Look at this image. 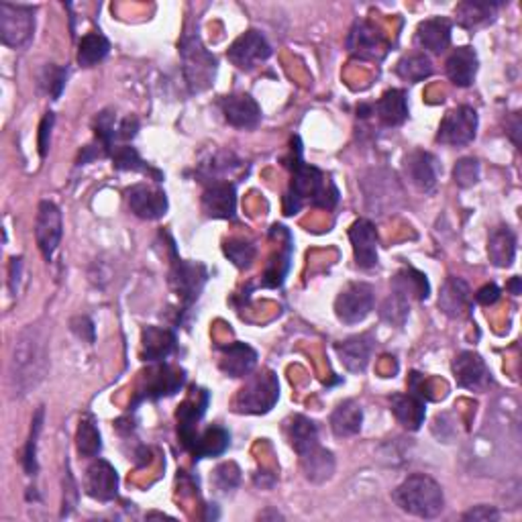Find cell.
Instances as JSON below:
<instances>
[{"label": "cell", "instance_id": "15", "mask_svg": "<svg viewBox=\"0 0 522 522\" xmlns=\"http://www.w3.org/2000/svg\"><path fill=\"white\" fill-rule=\"evenodd\" d=\"M349 241H352L357 268L371 269L377 266V231L371 220H355L349 228Z\"/></svg>", "mask_w": 522, "mask_h": 522}, {"label": "cell", "instance_id": "45", "mask_svg": "<svg viewBox=\"0 0 522 522\" xmlns=\"http://www.w3.org/2000/svg\"><path fill=\"white\" fill-rule=\"evenodd\" d=\"M112 166L123 171H149V166L141 160V155L133 147H112Z\"/></svg>", "mask_w": 522, "mask_h": 522}, {"label": "cell", "instance_id": "11", "mask_svg": "<svg viewBox=\"0 0 522 522\" xmlns=\"http://www.w3.org/2000/svg\"><path fill=\"white\" fill-rule=\"evenodd\" d=\"M404 174L409 178V182L418 192H433L437 188L439 174H441V163L437 157L428 152H412L404 157Z\"/></svg>", "mask_w": 522, "mask_h": 522}, {"label": "cell", "instance_id": "5", "mask_svg": "<svg viewBox=\"0 0 522 522\" xmlns=\"http://www.w3.org/2000/svg\"><path fill=\"white\" fill-rule=\"evenodd\" d=\"M280 398V384L274 371H261L239 390L235 398V409L243 414H266L274 409Z\"/></svg>", "mask_w": 522, "mask_h": 522}, {"label": "cell", "instance_id": "1", "mask_svg": "<svg viewBox=\"0 0 522 522\" xmlns=\"http://www.w3.org/2000/svg\"><path fill=\"white\" fill-rule=\"evenodd\" d=\"M47 345L46 335L37 327H27L14 339L9 377L14 394L25 396L37 388L47 374Z\"/></svg>", "mask_w": 522, "mask_h": 522}, {"label": "cell", "instance_id": "36", "mask_svg": "<svg viewBox=\"0 0 522 522\" xmlns=\"http://www.w3.org/2000/svg\"><path fill=\"white\" fill-rule=\"evenodd\" d=\"M111 52V41L103 33L92 31L84 35L78 46V63L84 68H92L104 60Z\"/></svg>", "mask_w": 522, "mask_h": 522}, {"label": "cell", "instance_id": "48", "mask_svg": "<svg viewBox=\"0 0 522 522\" xmlns=\"http://www.w3.org/2000/svg\"><path fill=\"white\" fill-rule=\"evenodd\" d=\"M463 520L468 522H496L500 520V512L494 509V506H474V509H469L466 514H463Z\"/></svg>", "mask_w": 522, "mask_h": 522}, {"label": "cell", "instance_id": "51", "mask_svg": "<svg viewBox=\"0 0 522 522\" xmlns=\"http://www.w3.org/2000/svg\"><path fill=\"white\" fill-rule=\"evenodd\" d=\"M137 128H139L137 119H135V117L125 119L123 123H120L119 128H117V139H123V141L133 139L135 135H137Z\"/></svg>", "mask_w": 522, "mask_h": 522}, {"label": "cell", "instance_id": "24", "mask_svg": "<svg viewBox=\"0 0 522 522\" xmlns=\"http://www.w3.org/2000/svg\"><path fill=\"white\" fill-rule=\"evenodd\" d=\"M298 457H300V468H302L306 480H311L314 484H323L333 477L335 457L328 449L320 445V443L304 449V452H300Z\"/></svg>", "mask_w": 522, "mask_h": 522}, {"label": "cell", "instance_id": "20", "mask_svg": "<svg viewBox=\"0 0 522 522\" xmlns=\"http://www.w3.org/2000/svg\"><path fill=\"white\" fill-rule=\"evenodd\" d=\"M374 337L369 333L355 335V337H349L335 345V352H337L339 360L343 366H345L352 374H361L366 371L371 360V352H374Z\"/></svg>", "mask_w": 522, "mask_h": 522}, {"label": "cell", "instance_id": "33", "mask_svg": "<svg viewBox=\"0 0 522 522\" xmlns=\"http://www.w3.org/2000/svg\"><path fill=\"white\" fill-rule=\"evenodd\" d=\"M286 435H288V443L296 453L320 443L319 427L314 425V420L302 417V414H296V417H292L288 423H286Z\"/></svg>", "mask_w": 522, "mask_h": 522}, {"label": "cell", "instance_id": "12", "mask_svg": "<svg viewBox=\"0 0 522 522\" xmlns=\"http://www.w3.org/2000/svg\"><path fill=\"white\" fill-rule=\"evenodd\" d=\"M128 209L133 214H137L139 219L155 220L162 219L168 212V196L166 192L155 188L149 184H135L127 192Z\"/></svg>", "mask_w": 522, "mask_h": 522}, {"label": "cell", "instance_id": "41", "mask_svg": "<svg viewBox=\"0 0 522 522\" xmlns=\"http://www.w3.org/2000/svg\"><path fill=\"white\" fill-rule=\"evenodd\" d=\"M380 314L385 323L402 327L406 323V319H409V300L396 294V292H392V294L384 300Z\"/></svg>", "mask_w": 522, "mask_h": 522}, {"label": "cell", "instance_id": "39", "mask_svg": "<svg viewBox=\"0 0 522 522\" xmlns=\"http://www.w3.org/2000/svg\"><path fill=\"white\" fill-rule=\"evenodd\" d=\"M76 447L78 453L82 457H96L103 449V441H100L98 427L92 417H84L78 425L76 433Z\"/></svg>", "mask_w": 522, "mask_h": 522}, {"label": "cell", "instance_id": "6", "mask_svg": "<svg viewBox=\"0 0 522 522\" xmlns=\"http://www.w3.org/2000/svg\"><path fill=\"white\" fill-rule=\"evenodd\" d=\"M35 9L23 4H0V39L6 47L23 49L33 39Z\"/></svg>", "mask_w": 522, "mask_h": 522}, {"label": "cell", "instance_id": "9", "mask_svg": "<svg viewBox=\"0 0 522 522\" xmlns=\"http://www.w3.org/2000/svg\"><path fill=\"white\" fill-rule=\"evenodd\" d=\"M63 235V223H62V212L54 203L43 200L37 209V219H35V239H37V247L41 255L47 261L54 260V255L60 247Z\"/></svg>", "mask_w": 522, "mask_h": 522}, {"label": "cell", "instance_id": "27", "mask_svg": "<svg viewBox=\"0 0 522 522\" xmlns=\"http://www.w3.org/2000/svg\"><path fill=\"white\" fill-rule=\"evenodd\" d=\"M176 349V335L162 327H147L141 335V353L145 361H163Z\"/></svg>", "mask_w": 522, "mask_h": 522}, {"label": "cell", "instance_id": "25", "mask_svg": "<svg viewBox=\"0 0 522 522\" xmlns=\"http://www.w3.org/2000/svg\"><path fill=\"white\" fill-rule=\"evenodd\" d=\"M257 363V353L245 343H233L220 349V369L231 377H245L253 371Z\"/></svg>", "mask_w": 522, "mask_h": 522}, {"label": "cell", "instance_id": "10", "mask_svg": "<svg viewBox=\"0 0 522 522\" xmlns=\"http://www.w3.org/2000/svg\"><path fill=\"white\" fill-rule=\"evenodd\" d=\"M271 55V46L260 31H245L228 47L227 57L239 70H253L260 62H266Z\"/></svg>", "mask_w": 522, "mask_h": 522}, {"label": "cell", "instance_id": "40", "mask_svg": "<svg viewBox=\"0 0 522 522\" xmlns=\"http://www.w3.org/2000/svg\"><path fill=\"white\" fill-rule=\"evenodd\" d=\"M66 80H68V68L54 66V63H47L39 74L41 90L52 96L54 100L62 96V90H63V86H66Z\"/></svg>", "mask_w": 522, "mask_h": 522}, {"label": "cell", "instance_id": "17", "mask_svg": "<svg viewBox=\"0 0 522 522\" xmlns=\"http://www.w3.org/2000/svg\"><path fill=\"white\" fill-rule=\"evenodd\" d=\"M206 282V268L200 263H190L176 260L174 269H171V286H174L178 296L184 300V304L196 302V298L203 292Z\"/></svg>", "mask_w": 522, "mask_h": 522}, {"label": "cell", "instance_id": "21", "mask_svg": "<svg viewBox=\"0 0 522 522\" xmlns=\"http://www.w3.org/2000/svg\"><path fill=\"white\" fill-rule=\"evenodd\" d=\"M347 47L349 52L355 57H361V60H382L385 52L382 35L368 21H357L353 25L347 37Z\"/></svg>", "mask_w": 522, "mask_h": 522}, {"label": "cell", "instance_id": "50", "mask_svg": "<svg viewBox=\"0 0 522 522\" xmlns=\"http://www.w3.org/2000/svg\"><path fill=\"white\" fill-rule=\"evenodd\" d=\"M498 298H500V288H498L496 284H485V286H482V288L477 290V294H476L477 302L484 304V306L496 304Z\"/></svg>", "mask_w": 522, "mask_h": 522}, {"label": "cell", "instance_id": "18", "mask_svg": "<svg viewBox=\"0 0 522 522\" xmlns=\"http://www.w3.org/2000/svg\"><path fill=\"white\" fill-rule=\"evenodd\" d=\"M203 211L211 219H235L237 192L231 182H211L203 195Z\"/></svg>", "mask_w": 522, "mask_h": 522}, {"label": "cell", "instance_id": "28", "mask_svg": "<svg viewBox=\"0 0 522 522\" xmlns=\"http://www.w3.org/2000/svg\"><path fill=\"white\" fill-rule=\"evenodd\" d=\"M374 111L377 119L385 127H400L409 119V103H406V92L392 88L377 100Z\"/></svg>", "mask_w": 522, "mask_h": 522}, {"label": "cell", "instance_id": "13", "mask_svg": "<svg viewBox=\"0 0 522 522\" xmlns=\"http://www.w3.org/2000/svg\"><path fill=\"white\" fill-rule=\"evenodd\" d=\"M84 490L98 502H111L119 494V476L109 461L96 460L86 469Z\"/></svg>", "mask_w": 522, "mask_h": 522}, {"label": "cell", "instance_id": "8", "mask_svg": "<svg viewBox=\"0 0 522 522\" xmlns=\"http://www.w3.org/2000/svg\"><path fill=\"white\" fill-rule=\"evenodd\" d=\"M477 135V112L471 106H457L441 120L437 141L449 147L468 145Z\"/></svg>", "mask_w": 522, "mask_h": 522}, {"label": "cell", "instance_id": "19", "mask_svg": "<svg viewBox=\"0 0 522 522\" xmlns=\"http://www.w3.org/2000/svg\"><path fill=\"white\" fill-rule=\"evenodd\" d=\"M220 111L228 125L237 128H255L261 120L260 104L249 95H228L220 100Z\"/></svg>", "mask_w": 522, "mask_h": 522}, {"label": "cell", "instance_id": "35", "mask_svg": "<svg viewBox=\"0 0 522 522\" xmlns=\"http://www.w3.org/2000/svg\"><path fill=\"white\" fill-rule=\"evenodd\" d=\"M498 4L496 3H461L457 6L455 17L457 23L466 29H476L488 25L496 19Z\"/></svg>", "mask_w": 522, "mask_h": 522}, {"label": "cell", "instance_id": "54", "mask_svg": "<svg viewBox=\"0 0 522 522\" xmlns=\"http://www.w3.org/2000/svg\"><path fill=\"white\" fill-rule=\"evenodd\" d=\"M510 290H512V294H520V278H512Z\"/></svg>", "mask_w": 522, "mask_h": 522}, {"label": "cell", "instance_id": "53", "mask_svg": "<svg viewBox=\"0 0 522 522\" xmlns=\"http://www.w3.org/2000/svg\"><path fill=\"white\" fill-rule=\"evenodd\" d=\"M260 518H261V520H263V518H280V520H284V517H282V514L278 512V510H268V512H261V514H260Z\"/></svg>", "mask_w": 522, "mask_h": 522}, {"label": "cell", "instance_id": "49", "mask_svg": "<svg viewBox=\"0 0 522 522\" xmlns=\"http://www.w3.org/2000/svg\"><path fill=\"white\" fill-rule=\"evenodd\" d=\"M55 123V117L54 112H47L46 117H43L41 125H39V153L41 157H46L49 152V143H52V128Z\"/></svg>", "mask_w": 522, "mask_h": 522}, {"label": "cell", "instance_id": "38", "mask_svg": "<svg viewBox=\"0 0 522 522\" xmlns=\"http://www.w3.org/2000/svg\"><path fill=\"white\" fill-rule=\"evenodd\" d=\"M182 384H184L182 371L163 366L155 371L152 382H149V385L145 388L147 398H162V396L176 394V392L182 388Z\"/></svg>", "mask_w": 522, "mask_h": 522}, {"label": "cell", "instance_id": "31", "mask_svg": "<svg viewBox=\"0 0 522 522\" xmlns=\"http://www.w3.org/2000/svg\"><path fill=\"white\" fill-rule=\"evenodd\" d=\"M392 412L409 431H418L425 423V402L417 394L392 396Z\"/></svg>", "mask_w": 522, "mask_h": 522}, {"label": "cell", "instance_id": "14", "mask_svg": "<svg viewBox=\"0 0 522 522\" xmlns=\"http://www.w3.org/2000/svg\"><path fill=\"white\" fill-rule=\"evenodd\" d=\"M369 176L371 178H368L366 184H363L368 204L374 211H380L382 214L388 209L394 211V200H400V196H402V190H400L396 178L384 170H374Z\"/></svg>", "mask_w": 522, "mask_h": 522}, {"label": "cell", "instance_id": "16", "mask_svg": "<svg viewBox=\"0 0 522 522\" xmlns=\"http://www.w3.org/2000/svg\"><path fill=\"white\" fill-rule=\"evenodd\" d=\"M455 382L466 390H484L490 384V369L482 355L474 352H461L453 360Z\"/></svg>", "mask_w": 522, "mask_h": 522}, {"label": "cell", "instance_id": "23", "mask_svg": "<svg viewBox=\"0 0 522 522\" xmlns=\"http://www.w3.org/2000/svg\"><path fill=\"white\" fill-rule=\"evenodd\" d=\"M471 306V290L466 280L452 276L443 284L439 294V309L449 319H461L466 317Z\"/></svg>", "mask_w": 522, "mask_h": 522}, {"label": "cell", "instance_id": "30", "mask_svg": "<svg viewBox=\"0 0 522 522\" xmlns=\"http://www.w3.org/2000/svg\"><path fill=\"white\" fill-rule=\"evenodd\" d=\"M488 255L496 268H510L517 257V235L509 227L494 228L488 241Z\"/></svg>", "mask_w": 522, "mask_h": 522}, {"label": "cell", "instance_id": "44", "mask_svg": "<svg viewBox=\"0 0 522 522\" xmlns=\"http://www.w3.org/2000/svg\"><path fill=\"white\" fill-rule=\"evenodd\" d=\"M480 162L474 157H461L453 168V180L460 188H471L480 182Z\"/></svg>", "mask_w": 522, "mask_h": 522}, {"label": "cell", "instance_id": "46", "mask_svg": "<svg viewBox=\"0 0 522 522\" xmlns=\"http://www.w3.org/2000/svg\"><path fill=\"white\" fill-rule=\"evenodd\" d=\"M212 482L220 492H228V490L237 488L239 468L235 466V463H223V466H219L217 469H214Z\"/></svg>", "mask_w": 522, "mask_h": 522}, {"label": "cell", "instance_id": "29", "mask_svg": "<svg viewBox=\"0 0 522 522\" xmlns=\"http://www.w3.org/2000/svg\"><path fill=\"white\" fill-rule=\"evenodd\" d=\"M392 292H396L402 298L410 300H427L431 294V286H428L427 276L423 271L414 268H402L392 280Z\"/></svg>", "mask_w": 522, "mask_h": 522}, {"label": "cell", "instance_id": "3", "mask_svg": "<svg viewBox=\"0 0 522 522\" xmlns=\"http://www.w3.org/2000/svg\"><path fill=\"white\" fill-rule=\"evenodd\" d=\"M394 502L400 510L418 518H435L445 509L441 485L425 474H414L394 490Z\"/></svg>", "mask_w": 522, "mask_h": 522}, {"label": "cell", "instance_id": "2", "mask_svg": "<svg viewBox=\"0 0 522 522\" xmlns=\"http://www.w3.org/2000/svg\"><path fill=\"white\" fill-rule=\"evenodd\" d=\"M296 143V155L292 163V184L286 196V214H296L304 203H311L319 209H333L339 200V192L335 184L319 168L309 166L302 162V149L300 141Z\"/></svg>", "mask_w": 522, "mask_h": 522}, {"label": "cell", "instance_id": "42", "mask_svg": "<svg viewBox=\"0 0 522 522\" xmlns=\"http://www.w3.org/2000/svg\"><path fill=\"white\" fill-rule=\"evenodd\" d=\"M43 427V409L35 412L33 423H31V435H29V441L25 445V457H23V466L29 476L37 474V439Z\"/></svg>", "mask_w": 522, "mask_h": 522}, {"label": "cell", "instance_id": "47", "mask_svg": "<svg viewBox=\"0 0 522 522\" xmlns=\"http://www.w3.org/2000/svg\"><path fill=\"white\" fill-rule=\"evenodd\" d=\"M70 327H71V331H74V335L78 339L86 341L88 345H92V343H95V337H96L95 325H92V320L88 317H74V319H71Z\"/></svg>", "mask_w": 522, "mask_h": 522}, {"label": "cell", "instance_id": "26", "mask_svg": "<svg viewBox=\"0 0 522 522\" xmlns=\"http://www.w3.org/2000/svg\"><path fill=\"white\" fill-rule=\"evenodd\" d=\"M445 71L455 86L468 88L474 84L477 74V54L471 47H457L447 57Z\"/></svg>", "mask_w": 522, "mask_h": 522}, {"label": "cell", "instance_id": "22", "mask_svg": "<svg viewBox=\"0 0 522 522\" xmlns=\"http://www.w3.org/2000/svg\"><path fill=\"white\" fill-rule=\"evenodd\" d=\"M452 21L447 19H427L417 27V35L414 41L420 49L431 52L435 55H441L447 52V47L452 46Z\"/></svg>", "mask_w": 522, "mask_h": 522}, {"label": "cell", "instance_id": "34", "mask_svg": "<svg viewBox=\"0 0 522 522\" xmlns=\"http://www.w3.org/2000/svg\"><path fill=\"white\" fill-rule=\"evenodd\" d=\"M228 441H231V437H228V433L223 427H211L206 428L203 435H196L190 452L196 455V460H203V457H217L227 452Z\"/></svg>", "mask_w": 522, "mask_h": 522}, {"label": "cell", "instance_id": "37", "mask_svg": "<svg viewBox=\"0 0 522 522\" xmlns=\"http://www.w3.org/2000/svg\"><path fill=\"white\" fill-rule=\"evenodd\" d=\"M396 74L404 82L418 84L433 74V62L427 54H409L398 62Z\"/></svg>", "mask_w": 522, "mask_h": 522}, {"label": "cell", "instance_id": "52", "mask_svg": "<svg viewBox=\"0 0 522 522\" xmlns=\"http://www.w3.org/2000/svg\"><path fill=\"white\" fill-rule=\"evenodd\" d=\"M21 268H23V260H21V257H12V260H11V278H9V284H11V290L14 292V294H17V292H19Z\"/></svg>", "mask_w": 522, "mask_h": 522}, {"label": "cell", "instance_id": "7", "mask_svg": "<svg viewBox=\"0 0 522 522\" xmlns=\"http://www.w3.org/2000/svg\"><path fill=\"white\" fill-rule=\"evenodd\" d=\"M376 292L374 286L366 282H353L349 284L345 290L335 300V314L341 323L357 325L368 319V314L374 311Z\"/></svg>", "mask_w": 522, "mask_h": 522}, {"label": "cell", "instance_id": "4", "mask_svg": "<svg viewBox=\"0 0 522 522\" xmlns=\"http://www.w3.org/2000/svg\"><path fill=\"white\" fill-rule=\"evenodd\" d=\"M184 76L192 92H203L217 76V60L206 52L198 35H186L180 43Z\"/></svg>", "mask_w": 522, "mask_h": 522}, {"label": "cell", "instance_id": "32", "mask_svg": "<svg viewBox=\"0 0 522 522\" xmlns=\"http://www.w3.org/2000/svg\"><path fill=\"white\" fill-rule=\"evenodd\" d=\"M363 410L355 400H345L331 414V428L337 437H353L361 431Z\"/></svg>", "mask_w": 522, "mask_h": 522}, {"label": "cell", "instance_id": "43", "mask_svg": "<svg viewBox=\"0 0 522 522\" xmlns=\"http://www.w3.org/2000/svg\"><path fill=\"white\" fill-rule=\"evenodd\" d=\"M225 255L235 266L245 269L255 260V245L245 239H231L225 243Z\"/></svg>", "mask_w": 522, "mask_h": 522}]
</instances>
